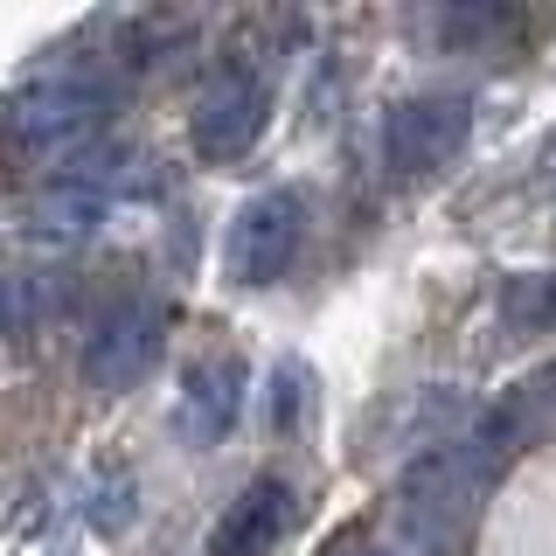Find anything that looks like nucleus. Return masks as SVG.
<instances>
[{
	"mask_svg": "<svg viewBox=\"0 0 556 556\" xmlns=\"http://www.w3.org/2000/svg\"><path fill=\"white\" fill-rule=\"evenodd\" d=\"M515 439H521V417L515 410H494L473 439L431 445L425 459L404 473V494H396V529H404V543L410 549H445L452 535L473 521L480 486L494 480V466L515 452Z\"/></svg>",
	"mask_w": 556,
	"mask_h": 556,
	"instance_id": "f257e3e1",
	"label": "nucleus"
},
{
	"mask_svg": "<svg viewBox=\"0 0 556 556\" xmlns=\"http://www.w3.org/2000/svg\"><path fill=\"white\" fill-rule=\"evenodd\" d=\"M104 126V84L84 70H56L35 77L28 91H14L0 104V147L22 167H70L91 153V139Z\"/></svg>",
	"mask_w": 556,
	"mask_h": 556,
	"instance_id": "f03ea898",
	"label": "nucleus"
},
{
	"mask_svg": "<svg viewBox=\"0 0 556 556\" xmlns=\"http://www.w3.org/2000/svg\"><path fill=\"white\" fill-rule=\"evenodd\" d=\"M473 139V98L466 91H410L382 112V174L396 181H425L445 161H459V147Z\"/></svg>",
	"mask_w": 556,
	"mask_h": 556,
	"instance_id": "7ed1b4c3",
	"label": "nucleus"
},
{
	"mask_svg": "<svg viewBox=\"0 0 556 556\" xmlns=\"http://www.w3.org/2000/svg\"><path fill=\"white\" fill-rule=\"evenodd\" d=\"M265 126H271V91L251 63H223L195 91V104H188V147H195L208 167L243 161V153L265 139Z\"/></svg>",
	"mask_w": 556,
	"mask_h": 556,
	"instance_id": "20e7f679",
	"label": "nucleus"
},
{
	"mask_svg": "<svg viewBox=\"0 0 556 556\" xmlns=\"http://www.w3.org/2000/svg\"><path fill=\"white\" fill-rule=\"evenodd\" d=\"M300 243H306V195L300 188H257L223 230V265L237 286H278L300 257Z\"/></svg>",
	"mask_w": 556,
	"mask_h": 556,
	"instance_id": "39448f33",
	"label": "nucleus"
},
{
	"mask_svg": "<svg viewBox=\"0 0 556 556\" xmlns=\"http://www.w3.org/2000/svg\"><path fill=\"white\" fill-rule=\"evenodd\" d=\"M161 348H167V306L161 300H118L91 334H84L77 376L91 382V390L118 396V390H132V382L153 376Z\"/></svg>",
	"mask_w": 556,
	"mask_h": 556,
	"instance_id": "423d86ee",
	"label": "nucleus"
},
{
	"mask_svg": "<svg viewBox=\"0 0 556 556\" xmlns=\"http://www.w3.org/2000/svg\"><path fill=\"white\" fill-rule=\"evenodd\" d=\"M292 515H300L292 486L278 473H257L230 508L216 515V529H208V556H271L292 535Z\"/></svg>",
	"mask_w": 556,
	"mask_h": 556,
	"instance_id": "0eeeda50",
	"label": "nucleus"
},
{
	"mask_svg": "<svg viewBox=\"0 0 556 556\" xmlns=\"http://www.w3.org/2000/svg\"><path fill=\"white\" fill-rule=\"evenodd\" d=\"M243 410V362L237 355H202L195 369L181 376V396H174V431L188 445H223Z\"/></svg>",
	"mask_w": 556,
	"mask_h": 556,
	"instance_id": "6e6552de",
	"label": "nucleus"
},
{
	"mask_svg": "<svg viewBox=\"0 0 556 556\" xmlns=\"http://www.w3.org/2000/svg\"><path fill=\"white\" fill-rule=\"evenodd\" d=\"M104 223V195L91 181H49L22 195V230L28 237H49V243H84Z\"/></svg>",
	"mask_w": 556,
	"mask_h": 556,
	"instance_id": "1a4fd4ad",
	"label": "nucleus"
},
{
	"mask_svg": "<svg viewBox=\"0 0 556 556\" xmlns=\"http://www.w3.org/2000/svg\"><path fill=\"white\" fill-rule=\"evenodd\" d=\"M515 22H521L515 8H431V14H417V28H425V42H439V49L501 42V35H515Z\"/></svg>",
	"mask_w": 556,
	"mask_h": 556,
	"instance_id": "9d476101",
	"label": "nucleus"
},
{
	"mask_svg": "<svg viewBox=\"0 0 556 556\" xmlns=\"http://www.w3.org/2000/svg\"><path fill=\"white\" fill-rule=\"evenodd\" d=\"M494 306L515 334H543V327H556V278L549 271H515V278H501Z\"/></svg>",
	"mask_w": 556,
	"mask_h": 556,
	"instance_id": "9b49d317",
	"label": "nucleus"
},
{
	"mask_svg": "<svg viewBox=\"0 0 556 556\" xmlns=\"http://www.w3.org/2000/svg\"><path fill=\"white\" fill-rule=\"evenodd\" d=\"M508 410H515V417H549V410H556V362H543V369L521 382Z\"/></svg>",
	"mask_w": 556,
	"mask_h": 556,
	"instance_id": "f8f14e48",
	"label": "nucleus"
},
{
	"mask_svg": "<svg viewBox=\"0 0 556 556\" xmlns=\"http://www.w3.org/2000/svg\"><path fill=\"white\" fill-rule=\"evenodd\" d=\"M28 278H14V271H0V334H22L28 327Z\"/></svg>",
	"mask_w": 556,
	"mask_h": 556,
	"instance_id": "ddd939ff",
	"label": "nucleus"
},
{
	"mask_svg": "<svg viewBox=\"0 0 556 556\" xmlns=\"http://www.w3.org/2000/svg\"><path fill=\"white\" fill-rule=\"evenodd\" d=\"M126 521H132V480L118 473V480L98 494V529H126Z\"/></svg>",
	"mask_w": 556,
	"mask_h": 556,
	"instance_id": "4468645a",
	"label": "nucleus"
},
{
	"mask_svg": "<svg viewBox=\"0 0 556 556\" xmlns=\"http://www.w3.org/2000/svg\"><path fill=\"white\" fill-rule=\"evenodd\" d=\"M334 556H404V549H390V543H355V549H334Z\"/></svg>",
	"mask_w": 556,
	"mask_h": 556,
	"instance_id": "2eb2a0df",
	"label": "nucleus"
}]
</instances>
